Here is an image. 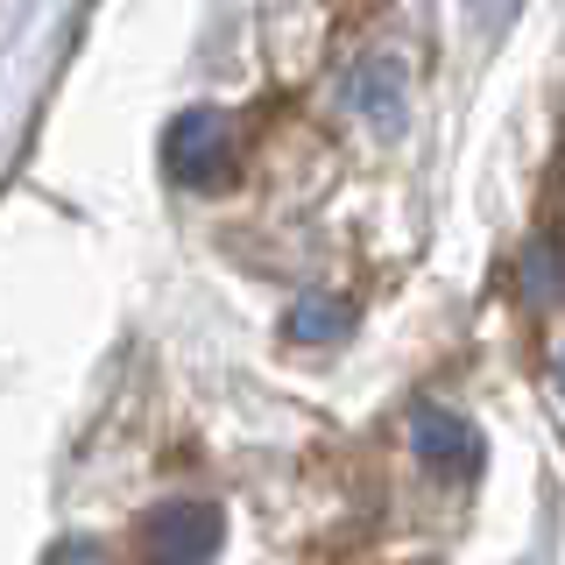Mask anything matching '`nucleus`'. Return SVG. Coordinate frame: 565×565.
I'll return each mask as SVG.
<instances>
[{"mask_svg":"<svg viewBox=\"0 0 565 565\" xmlns=\"http://www.w3.org/2000/svg\"><path fill=\"white\" fill-rule=\"evenodd\" d=\"M163 170L184 191H220L234 177V128H226V114H212V106L177 114L163 128Z\"/></svg>","mask_w":565,"mask_h":565,"instance_id":"obj_1","label":"nucleus"},{"mask_svg":"<svg viewBox=\"0 0 565 565\" xmlns=\"http://www.w3.org/2000/svg\"><path fill=\"white\" fill-rule=\"evenodd\" d=\"M226 523L212 502H163L149 523H141V558L149 565H205L220 552Z\"/></svg>","mask_w":565,"mask_h":565,"instance_id":"obj_2","label":"nucleus"},{"mask_svg":"<svg viewBox=\"0 0 565 565\" xmlns=\"http://www.w3.org/2000/svg\"><path fill=\"white\" fill-rule=\"evenodd\" d=\"M411 446H417V459L431 473H473L481 467V431H473L467 417H452V411H438V403H424V411L411 417Z\"/></svg>","mask_w":565,"mask_h":565,"instance_id":"obj_3","label":"nucleus"},{"mask_svg":"<svg viewBox=\"0 0 565 565\" xmlns=\"http://www.w3.org/2000/svg\"><path fill=\"white\" fill-rule=\"evenodd\" d=\"M347 99H353V114H367L382 135H396L403 128V71H396V57H375L367 71H353Z\"/></svg>","mask_w":565,"mask_h":565,"instance_id":"obj_4","label":"nucleus"},{"mask_svg":"<svg viewBox=\"0 0 565 565\" xmlns=\"http://www.w3.org/2000/svg\"><path fill=\"white\" fill-rule=\"evenodd\" d=\"M282 332H290L297 347H332L353 332V305L347 297H297L290 318H282Z\"/></svg>","mask_w":565,"mask_h":565,"instance_id":"obj_5","label":"nucleus"},{"mask_svg":"<svg viewBox=\"0 0 565 565\" xmlns=\"http://www.w3.org/2000/svg\"><path fill=\"white\" fill-rule=\"evenodd\" d=\"M523 297H537V305H552V297H558V262H552V247H530V255H523Z\"/></svg>","mask_w":565,"mask_h":565,"instance_id":"obj_6","label":"nucleus"},{"mask_svg":"<svg viewBox=\"0 0 565 565\" xmlns=\"http://www.w3.org/2000/svg\"><path fill=\"white\" fill-rule=\"evenodd\" d=\"M43 565H114V558H106L93 537H64V544H57V552H50Z\"/></svg>","mask_w":565,"mask_h":565,"instance_id":"obj_7","label":"nucleus"},{"mask_svg":"<svg viewBox=\"0 0 565 565\" xmlns=\"http://www.w3.org/2000/svg\"><path fill=\"white\" fill-rule=\"evenodd\" d=\"M516 8H523V0H473V14H481V22H509Z\"/></svg>","mask_w":565,"mask_h":565,"instance_id":"obj_8","label":"nucleus"},{"mask_svg":"<svg viewBox=\"0 0 565 565\" xmlns=\"http://www.w3.org/2000/svg\"><path fill=\"white\" fill-rule=\"evenodd\" d=\"M552 382H558V396H565V353H558V367H552Z\"/></svg>","mask_w":565,"mask_h":565,"instance_id":"obj_9","label":"nucleus"}]
</instances>
